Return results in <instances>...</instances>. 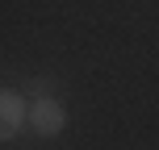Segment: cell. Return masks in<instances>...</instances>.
<instances>
[{
	"label": "cell",
	"instance_id": "obj_1",
	"mask_svg": "<svg viewBox=\"0 0 159 150\" xmlns=\"http://www.w3.org/2000/svg\"><path fill=\"white\" fill-rule=\"evenodd\" d=\"M25 121H30L34 134L55 138V134H63V125H67V109L55 100V96H34V100H30V113H25Z\"/></svg>",
	"mask_w": 159,
	"mask_h": 150
},
{
	"label": "cell",
	"instance_id": "obj_2",
	"mask_svg": "<svg viewBox=\"0 0 159 150\" xmlns=\"http://www.w3.org/2000/svg\"><path fill=\"white\" fill-rule=\"evenodd\" d=\"M25 113H30L25 96H21V92H13V88H0V142H13V138L21 134Z\"/></svg>",
	"mask_w": 159,
	"mask_h": 150
}]
</instances>
